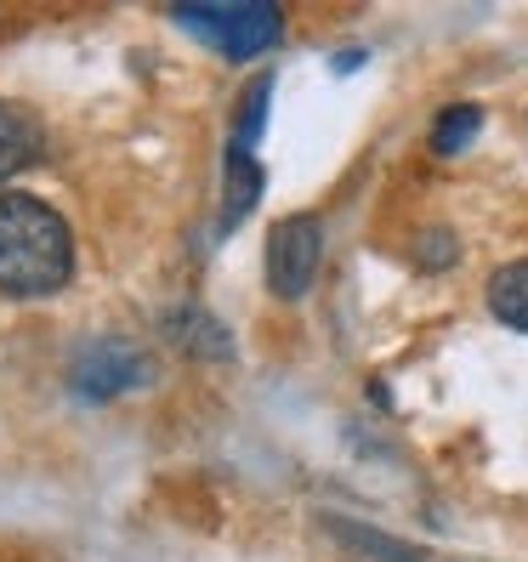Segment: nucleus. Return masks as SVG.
<instances>
[{
	"label": "nucleus",
	"instance_id": "nucleus-3",
	"mask_svg": "<svg viewBox=\"0 0 528 562\" xmlns=\"http://www.w3.org/2000/svg\"><path fill=\"white\" fill-rule=\"evenodd\" d=\"M318 261H324V222L295 211L284 222H273L268 234V290L279 302H302L318 279Z\"/></svg>",
	"mask_w": 528,
	"mask_h": 562
},
{
	"label": "nucleus",
	"instance_id": "nucleus-8",
	"mask_svg": "<svg viewBox=\"0 0 528 562\" xmlns=\"http://www.w3.org/2000/svg\"><path fill=\"white\" fill-rule=\"evenodd\" d=\"M35 154H41V131L29 125L18 109L0 103V182L18 177L23 165H35Z\"/></svg>",
	"mask_w": 528,
	"mask_h": 562
},
{
	"label": "nucleus",
	"instance_id": "nucleus-5",
	"mask_svg": "<svg viewBox=\"0 0 528 562\" xmlns=\"http://www.w3.org/2000/svg\"><path fill=\"white\" fill-rule=\"evenodd\" d=\"M256 200H261V159L227 148V159H222V222H216L222 234H234V227L256 211Z\"/></svg>",
	"mask_w": 528,
	"mask_h": 562
},
{
	"label": "nucleus",
	"instance_id": "nucleus-11",
	"mask_svg": "<svg viewBox=\"0 0 528 562\" xmlns=\"http://www.w3.org/2000/svg\"><path fill=\"white\" fill-rule=\"evenodd\" d=\"M478 125H483V109H478V103L443 109V114L432 120V154H460V148H472Z\"/></svg>",
	"mask_w": 528,
	"mask_h": 562
},
{
	"label": "nucleus",
	"instance_id": "nucleus-10",
	"mask_svg": "<svg viewBox=\"0 0 528 562\" xmlns=\"http://www.w3.org/2000/svg\"><path fill=\"white\" fill-rule=\"evenodd\" d=\"M268 103H273V75H256L245 103H239V120H234V143H227L234 154H256V137L268 125Z\"/></svg>",
	"mask_w": 528,
	"mask_h": 562
},
{
	"label": "nucleus",
	"instance_id": "nucleus-1",
	"mask_svg": "<svg viewBox=\"0 0 528 562\" xmlns=\"http://www.w3.org/2000/svg\"><path fill=\"white\" fill-rule=\"evenodd\" d=\"M75 273V239L46 200L35 193H0V295L41 302L57 295Z\"/></svg>",
	"mask_w": 528,
	"mask_h": 562
},
{
	"label": "nucleus",
	"instance_id": "nucleus-12",
	"mask_svg": "<svg viewBox=\"0 0 528 562\" xmlns=\"http://www.w3.org/2000/svg\"><path fill=\"white\" fill-rule=\"evenodd\" d=\"M415 261H420L426 273H438V268H449V261H454V239H449V234H426V239L415 245Z\"/></svg>",
	"mask_w": 528,
	"mask_h": 562
},
{
	"label": "nucleus",
	"instance_id": "nucleus-7",
	"mask_svg": "<svg viewBox=\"0 0 528 562\" xmlns=\"http://www.w3.org/2000/svg\"><path fill=\"white\" fill-rule=\"evenodd\" d=\"M165 336H171L182 352H193V358H227V352H234L227 329L205 307H177L171 318H165Z\"/></svg>",
	"mask_w": 528,
	"mask_h": 562
},
{
	"label": "nucleus",
	"instance_id": "nucleus-6",
	"mask_svg": "<svg viewBox=\"0 0 528 562\" xmlns=\"http://www.w3.org/2000/svg\"><path fill=\"white\" fill-rule=\"evenodd\" d=\"M483 302H488V313L501 318L506 329H523V336H528V256H523V261H506V268L488 273Z\"/></svg>",
	"mask_w": 528,
	"mask_h": 562
},
{
	"label": "nucleus",
	"instance_id": "nucleus-4",
	"mask_svg": "<svg viewBox=\"0 0 528 562\" xmlns=\"http://www.w3.org/2000/svg\"><path fill=\"white\" fill-rule=\"evenodd\" d=\"M148 381H154V363L131 347V341H120V336L86 347V352L75 358V370H69L75 398H86V404H109V398H120V392L148 386Z\"/></svg>",
	"mask_w": 528,
	"mask_h": 562
},
{
	"label": "nucleus",
	"instance_id": "nucleus-9",
	"mask_svg": "<svg viewBox=\"0 0 528 562\" xmlns=\"http://www.w3.org/2000/svg\"><path fill=\"white\" fill-rule=\"evenodd\" d=\"M329 535H341L358 557H370V562H426V551H415V546H404V540L381 535V528H364V522H341V517H329Z\"/></svg>",
	"mask_w": 528,
	"mask_h": 562
},
{
	"label": "nucleus",
	"instance_id": "nucleus-2",
	"mask_svg": "<svg viewBox=\"0 0 528 562\" xmlns=\"http://www.w3.org/2000/svg\"><path fill=\"white\" fill-rule=\"evenodd\" d=\"M171 18L182 29H193L211 52L250 63L261 52H273L284 35V12L268 7V0H234V7H171Z\"/></svg>",
	"mask_w": 528,
	"mask_h": 562
}]
</instances>
